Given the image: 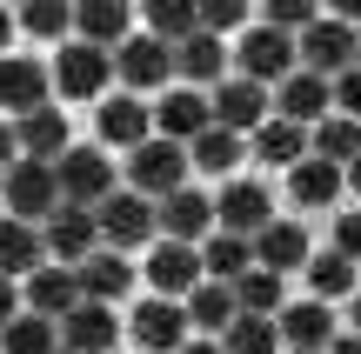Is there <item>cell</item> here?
Returning a JSON list of instances; mask_svg holds the SVG:
<instances>
[{"label":"cell","instance_id":"1","mask_svg":"<svg viewBox=\"0 0 361 354\" xmlns=\"http://www.w3.org/2000/svg\"><path fill=\"white\" fill-rule=\"evenodd\" d=\"M0 208L20 214V221H47L61 208V181H54V160H34V154H13L0 167Z\"/></svg>","mask_w":361,"mask_h":354},{"label":"cell","instance_id":"2","mask_svg":"<svg viewBox=\"0 0 361 354\" xmlns=\"http://www.w3.org/2000/svg\"><path fill=\"white\" fill-rule=\"evenodd\" d=\"M128 187L134 194H147V201H161V194H174L180 181H188V141H168V134H147V141H134L128 147Z\"/></svg>","mask_w":361,"mask_h":354},{"label":"cell","instance_id":"3","mask_svg":"<svg viewBox=\"0 0 361 354\" xmlns=\"http://www.w3.org/2000/svg\"><path fill=\"white\" fill-rule=\"evenodd\" d=\"M54 181H61V201H74V208H94L101 194H114L121 167L101 154L94 141H67L61 154H54Z\"/></svg>","mask_w":361,"mask_h":354},{"label":"cell","instance_id":"4","mask_svg":"<svg viewBox=\"0 0 361 354\" xmlns=\"http://www.w3.org/2000/svg\"><path fill=\"white\" fill-rule=\"evenodd\" d=\"M228 67L241 80H261V87H274L281 74H295V34L288 27H241V47L228 53Z\"/></svg>","mask_w":361,"mask_h":354},{"label":"cell","instance_id":"5","mask_svg":"<svg viewBox=\"0 0 361 354\" xmlns=\"http://www.w3.org/2000/svg\"><path fill=\"white\" fill-rule=\"evenodd\" d=\"M295 67H308V74L335 80L341 67H355V27L335 20V13H314V20L295 34Z\"/></svg>","mask_w":361,"mask_h":354},{"label":"cell","instance_id":"6","mask_svg":"<svg viewBox=\"0 0 361 354\" xmlns=\"http://www.w3.org/2000/svg\"><path fill=\"white\" fill-rule=\"evenodd\" d=\"M107 53H114V80H128V94H161L174 80V47L154 34H128Z\"/></svg>","mask_w":361,"mask_h":354},{"label":"cell","instance_id":"7","mask_svg":"<svg viewBox=\"0 0 361 354\" xmlns=\"http://www.w3.org/2000/svg\"><path fill=\"white\" fill-rule=\"evenodd\" d=\"M94 227H101L107 248H147V234H154V201L134 194V187H114V194L94 201Z\"/></svg>","mask_w":361,"mask_h":354},{"label":"cell","instance_id":"8","mask_svg":"<svg viewBox=\"0 0 361 354\" xmlns=\"http://www.w3.org/2000/svg\"><path fill=\"white\" fill-rule=\"evenodd\" d=\"M107 80H114V53L94 47V40H67V47L54 53V87H61L67 101H101Z\"/></svg>","mask_w":361,"mask_h":354},{"label":"cell","instance_id":"9","mask_svg":"<svg viewBox=\"0 0 361 354\" xmlns=\"http://www.w3.org/2000/svg\"><path fill=\"white\" fill-rule=\"evenodd\" d=\"M54 328H61V354H107V348L121 341L114 308H107V301H87V294H80V301L67 308Z\"/></svg>","mask_w":361,"mask_h":354},{"label":"cell","instance_id":"10","mask_svg":"<svg viewBox=\"0 0 361 354\" xmlns=\"http://www.w3.org/2000/svg\"><path fill=\"white\" fill-rule=\"evenodd\" d=\"M207 114H214V127H234V134H255L261 120H268V87L261 80H214V94H207Z\"/></svg>","mask_w":361,"mask_h":354},{"label":"cell","instance_id":"11","mask_svg":"<svg viewBox=\"0 0 361 354\" xmlns=\"http://www.w3.org/2000/svg\"><path fill=\"white\" fill-rule=\"evenodd\" d=\"M341 187H348V167H341V160H322V154L288 160V201H295V208H335Z\"/></svg>","mask_w":361,"mask_h":354},{"label":"cell","instance_id":"12","mask_svg":"<svg viewBox=\"0 0 361 354\" xmlns=\"http://www.w3.org/2000/svg\"><path fill=\"white\" fill-rule=\"evenodd\" d=\"M94 241H101V227H94V208H74V201H61V208L40 221V248H47L54 261H67V267H74L80 254L94 248Z\"/></svg>","mask_w":361,"mask_h":354},{"label":"cell","instance_id":"13","mask_svg":"<svg viewBox=\"0 0 361 354\" xmlns=\"http://www.w3.org/2000/svg\"><path fill=\"white\" fill-rule=\"evenodd\" d=\"M154 227H161L168 241H201L207 227H214V201H207L201 187L180 181L174 194H161V201H154Z\"/></svg>","mask_w":361,"mask_h":354},{"label":"cell","instance_id":"14","mask_svg":"<svg viewBox=\"0 0 361 354\" xmlns=\"http://www.w3.org/2000/svg\"><path fill=\"white\" fill-rule=\"evenodd\" d=\"M128 334H134L147 354H174L180 341H188V315H180V301H174V294H154V301H141V308H134Z\"/></svg>","mask_w":361,"mask_h":354},{"label":"cell","instance_id":"15","mask_svg":"<svg viewBox=\"0 0 361 354\" xmlns=\"http://www.w3.org/2000/svg\"><path fill=\"white\" fill-rule=\"evenodd\" d=\"M261 221H274V194L261 181H228L214 194V227H228V234H255Z\"/></svg>","mask_w":361,"mask_h":354},{"label":"cell","instance_id":"16","mask_svg":"<svg viewBox=\"0 0 361 354\" xmlns=\"http://www.w3.org/2000/svg\"><path fill=\"white\" fill-rule=\"evenodd\" d=\"M274 114H281V120H301V127H314L322 114H335V101H328V80L308 74V67L281 74V80H274Z\"/></svg>","mask_w":361,"mask_h":354},{"label":"cell","instance_id":"17","mask_svg":"<svg viewBox=\"0 0 361 354\" xmlns=\"http://www.w3.org/2000/svg\"><path fill=\"white\" fill-rule=\"evenodd\" d=\"M74 281H80L87 301H121V294L134 288V267H128V254H121V248H87L74 261Z\"/></svg>","mask_w":361,"mask_h":354},{"label":"cell","instance_id":"18","mask_svg":"<svg viewBox=\"0 0 361 354\" xmlns=\"http://www.w3.org/2000/svg\"><path fill=\"white\" fill-rule=\"evenodd\" d=\"M174 74H180V87H214L221 74H228V47H221V34H180L174 40Z\"/></svg>","mask_w":361,"mask_h":354},{"label":"cell","instance_id":"19","mask_svg":"<svg viewBox=\"0 0 361 354\" xmlns=\"http://www.w3.org/2000/svg\"><path fill=\"white\" fill-rule=\"evenodd\" d=\"M247 248H255V267L295 274V267L308 261V227H295V221H261L255 234H247Z\"/></svg>","mask_w":361,"mask_h":354},{"label":"cell","instance_id":"20","mask_svg":"<svg viewBox=\"0 0 361 354\" xmlns=\"http://www.w3.org/2000/svg\"><path fill=\"white\" fill-rule=\"evenodd\" d=\"M335 328H341L335 308L314 301V294H308V301H281V308H274V334H281L288 348H322Z\"/></svg>","mask_w":361,"mask_h":354},{"label":"cell","instance_id":"21","mask_svg":"<svg viewBox=\"0 0 361 354\" xmlns=\"http://www.w3.org/2000/svg\"><path fill=\"white\" fill-rule=\"evenodd\" d=\"M47 67L40 61H27V53H0V107L7 114H27V107H40L47 101Z\"/></svg>","mask_w":361,"mask_h":354},{"label":"cell","instance_id":"22","mask_svg":"<svg viewBox=\"0 0 361 354\" xmlns=\"http://www.w3.org/2000/svg\"><path fill=\"white\" fill-rule=\"evenodd\" d=\"M207 120H214V114H207V94L201 87H168L161 107H154V134H168V141H194Z\"/></svg>","mask_w":361,"mask_h":354},{"label":"cell","instance_id":"23","mask_svg":"<svg viewBox=\"0 0 361 354\" xmlns=\"http://www.w3.org/2000/svg\"><path fill=\"white\" fill-rule=\"evenodd\" d=\"M74 34L94 40V47H114V40L134 34V7L128 0H74Z\"/></svg>","mask_w":361,"mask_h":354},{"label":"cell","instance_id":"24","mask_svg":"<svg viewBox=\"0 0 361 354\" xmlns=\"http://www.w3.org/2000/svg\"><path fill=\"white\" fill-rule=\"evenodd\" d=\"M147 107H141V94H107L101 101V114H94V134H101L107 147H134V141H147Z\"/></svg>","mask_w":361,"mask_h":354},{"label":"cell","instance_id":"25","mask_svg":"<svg viewBox=\"0 0 361 354\" xmlns=\"http://www.w3.org/2000/svg\"><path fill=\"white\" fill-rule=\"evenodd\" d=\"M147 281H154V294H188L194 281H201V254H194V241H161V248L147 254Z\"/></svg>","mask_w":361,"mask_h":354},{"label":"cell","instance_id":"26","mask_svg":"<svg viewBox=\"0 0 361 354\" xmlns=\"http://www.w3.org/2000/svg\"><path fill=\"white\" fill-rule=\"evenodd\" d=\"M13 141H20V154L54 160V154L67 147V114H54L47 101H40V107H27V114H13Z\"/></svg>","mask_w":361,"mask_h":354},{"label":"cell","instance_id":"27","mask_svg":"<svg viewBox=\"0 0 361 354\" xmlns=\"http://www.w3.org/2000/svg\"><path fill=\"white\" fill-rule=\"evenodd\" d=\"M80 301V281H74V267H34V274H27V308H34V315H47V321H61L67 308Z\"/></svg>","mask_w":361,"mask_h":354},{"label":"cell","instance_id":"28","mask_svg":"<svg viewBox=\"0 0 361 354\" xmlns=\"http://www.w3.org/2000/svg\"><path fill=\"white\" fill-rule=\"evenodd\" d=\"M40 221H20V214H13V221H0V274L7 281H27L40 267Z\"/></svg>","mask_w":361,"mask_h":354},{"label":"cell","instance_id":"29","mask_svg":"<svg viewBox=\"0 0 361 354\" xmlns=\"http://www.w3.org/2000/svg\"><path fill=\"white\" fill-rule=\"evenodd\" d=\"M180 315H188V328H201V334H221L234 321V294H228V281H194L188 288V308H180Z\"/></svg>","mask_w":361,"mask_h":354},{"label":"cell","instance_id":"30","mask_svg":"<svg viewBox=\"0 0 361 354\" xmlns=\"http://www.w3.org/2000/svg\"><path fill=\"white\" fill-rule=\"evenodd\" d=\"M0 354H61V328H54L47 315H34V308H20V315L0 328Z\"/></svg>","mask_w":361,"mask_h":354},{"label":"cell","instance_id":"31","mask_svg":"<svg viewBox=\"0 0 361 354\" xmlns=\"http://www.w3.org/2000/svg\"><path fill=\"white\" fill-rule=\"evenodd\" d=\"M228 294H234V308H241V315H274V308L288 301V294H281V274H274V267H255V261L228 281Z\"/></svg>","mask_w":361,"mask_h":354},{"label":"cell","instance_id":"32","mask_svg":"<svg viewBox=\"0 0 361 354\" xmlns=\"http://www.w3.org/2000/svg\"><path fill=\"white\" fill-rule=\"evenodd\" d=\"M188 167H201V174H228V167H241V134L207 120V127L188 141Z\"/></svg>","mask_w":361,"mask_h":354},{"label":"cell","instance_id":"33","mask_svg":"<svg viewBox=\"0 0 361 354\" xmlns=\"http://www.w3.org/2000/svg\"><path fill=\"white\" fill-rule=\"evenodd\" d=\"M308 154V127L301 120H261L255 127V160H268V167H288V160H301Z\"/></svg>","mask_w":361,"mask_h":354},{"label":"cell","instance_id":"34","mask_svg":"<svg viewBox=\"0 0 361 354\" xmlns=\"http://www.w3.org/2000/svg\"><path fill=\"white\" fill-rule=\"evenodd\" d=\"M221 354H281V334H274V315H241L221 328Z\"/></svg>","mask_w":361,"mask_h":354},{"label":"cell","instance_id":"35","mask_svg":"<svg viewBox=\"0 0 361 354\" xmlns=\"http://www.w3.org/2000/svg\"><path fill=\"white\" fill-rule=\"evenodd\" d=\"M308 294L314 301H341V294L355 288V254H341V248H328V254H308Z\"/></svg>","mask_w":361,"mask_h":354},{"label":"cell","instance_id":"36","mask_svg":"<svg viewBox=\"0 0 361 354\" xmlns=\"http://www.w3.org/2000/svg\"><path fill=\"white\" fill-rule=\"evenodd\" d=\"M194 254H201V274H207V281H234V274H241L247 261H255L247 234H228V227H221V234H207V241H201Z\"/></svg>","mask_w":361,"mask_h":354},{"label":"cell","instance_id":"37","mask_svg":"<svg viewBox=\"0 0 361 354\" xmlns=\"http://www.w3.org/2000/svg\"><path fill=\"white\" fill-rule=\"evenodd\" d=\"M314 154H322V160H341V167H355V154H361V127H355V120L348 114H322V120H314Z\"/></svg>","mask_w":361,"mask_h":354},{"label":"cell","instance_id":"38","mask_svg":"<svg viewBox=\"0 0 361 354\" xmlns=\"http://www.w3.org/2000/svg\"><path fill=\"white\" fill-rule=\"evenodd\" d=\"M13 27H27L34 40H61L67 27H74V0H20Z\"/></svg>","mask_w":361,"mask_h":354},{"label":"cell","instance_id":"39","mask_svg":"<svg viewBox=\"0 0 361 354\" xmlns=\"http://www.w3.org/2000/svg\"><path fill=\"white\" fill-rule=\"evenodd\" d=\"M147 34L168 40V47L180 34H194V0H147Z\"/></svg>","mask_w":361,"mask_h":354},{"label":"cell","instance_id":"40","mask_svg":"<svg viewBox=\"0 0 361 354\" xmlns=\"http://www.w3.org/2000/svg\"><path fill=\"white\" fill-rule=\"evenodd\" d=\"M194 27L201 34H234V27H247V0H194Z\"/></svg>","mask_w":361,"mask_h":354},{"label":"cell","instance_id":"41","mask_svg":"<svg viewBox=\"0 0 361 354\" xmlns=\"http://www.w3.org/2000/svg\"><path fill=\"white\" fill-rule=\"evenodd\" d=\"M314 7H322V0H261L268 27H288V34H301V27L314 20Z\"/></svg>","mask_w":361,"mask_h":354},{"label":"cell","instance_id":"42","mask_svg":"<svg viewBox=\"0 0 361 354\" xmlns=\"http://www.w3.org/2000/svg\"><path fill=\"white\" fill-rule=\"evenodd\" d=\"M335 248H341V254L361 248V221H355V214H348V221H335Z\"/></svg>","mask_w":361,"mask_h":354},{"label":"cell","instance_id":"43","mask_svg":"<svg viewBox=\"0 0 361 354\" xmlns=\"http://www.w3.org/2000/svg\"><path fill=\"white\" fill-rule=\"evenodd\" d=\"M13 315H20V288H13V281L7 274H0V328H7V321Z\"/></svg>","mask_w":361,"mask_h":354},{"label":"cell","instance_id":"44","mask_svg":"<svg viewBox=\"0 0 361 354\" xmlns=\"http://www.w3.org/2000/svg\"><path fill=\"white\" fill-rule=\"evenodd\" d=\"M322 354H361V341H355V334H328Z\"/></svg>","mask_w":361,"mask_h":354},{"label":"cell","instance_id":"45","mask_svg":"<svg viewBox=\"0 0 361 354\" xmlns=\"http://www.w3.org/2000/svg\"><path fill=\"white\" fill-rule=\"evenodd\" d=\"M13 154H20V141H13V120H0V167H7Z\"/></svg>","mask_w":361,"mask_h":354},{"label":"cell","instance_id":"46","mask_svg":"<svg viewBox=\"0 0 361 354\" xmlns=\"http://www.w3.org/2000/svg\"><path fill=\"white\" fill-rule=\"evenodd\" d=\"M174 354H221V341H207V334H201V341H180Z\"/></svg>","mask_w":361,"mask_h":354},{"label":"cell","instance_id":"47","mask_svg":"<svg viewBox=\"0 0 361 354\" xmlns=\"http://www.w3.org/2000/svg\"><path fill=\"white\" fill-rule=\"evenodd\" d=\"M328 13H335V20H355V13H361V0H328Z\"/></svg>","mask_w":361,"mask_h":354},{"label":"cell","instance_id":"48","mask_svg":"<svg viewBox=\"0 0 361 354\" xmlns=\"http://www.w3.org/2000/svg\"><path fill=\"white\" fill-rule=\"evenodd\" d=\"M7 40H13V13L0 7V53H7Z\"/></svg>","mask_w":361,"mask_h":354},{"label":"cell","instance_id":"49","mask_svg":"<svg viewBox=\"0 0 361 354\" xmlns=\"http://www.w3.org/2000/svg\"><path fill=\"white\" fill-rule=\"evenodd\" d=\"M288 354H322V348H288Z\"/></svg>","mask_w":361,"mask_h":354},{"label":"cell","instance_id":"50","mask_svg":"<svg viewBox=\"0 0 361 354\" xmlns=\"http://www.w3.org/2000/svg\"><path fill=\"white\" fill-rule=\"evenodd\" d=\"M13 7H20V0H13Z\"/></svg>","mask_w":361,"mask_h":354},{"label":"cell","instance_id":"51","mask_svg":"<svg viewBox=\"0 0 361 354\" xmlns=\"http://www.w3.org/2000/svg\"><path fill=\"white\" fill-rule=\"evenodd\" d=\"M141 354H147V348H141Z\"/></svg>","mask_w":361,"mask_h":354}]
</instances>
